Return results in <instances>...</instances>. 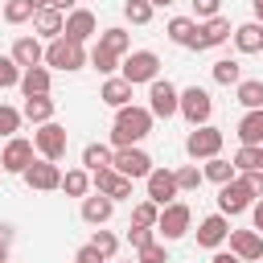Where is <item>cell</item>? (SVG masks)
Returning a JSON list of instances; mask_svg holds the SVG:
<instances>
[{"label": "cell", "instance_id": "cell-1", "mask_svg": "<svg viewBox=\"0 0 263 263\" xmlns=\"http://www.w3.org/2000/svg\"><path fill=\"white\" fill-rule=\"evenodd\" d=\"M152 111L148 107H119V115H115V132H111V144L115 148H132V144H140L148 132H152Z\"/></svg>", "mask_w": 263, "mask_h": 263}, {"label": "cell", "instance_id": "cell-2", "mask_svg": "<svg viewBox=\"0 0 263 263\" xmlns=\"http://www.w3.org/2000/svg\"><path fill=\"white\" fill-rule=\"evenodd\" d=\"M45 66H53V70H82V66H86V49H82V41L53 37L49 49H45Z\"/></svg>", "mask_w": 263, "mask_h": 263}, {"label": "cell", "instance_id": "cell-3", "mask_svg": "<svg viewBox=\"0 0 263 263\" xmlns=\"http://www.w3.org/2000/svg\"><path fill=\"white\" fill-rule=\"evenodd\" d=\"M148 111L160 115V119L177 115V111H181V90H177L168 78H152V82H148Z\"/></svg>", "mask_w": 263, "mask_h": 263}, {"label": "cell", "instance_id": "cell-4", "mask_svg": "<svg viewBox=\"0 0 263 263\" xmlns=\"http://www.w3.org/2000/svg\"><path fill=\"white\" fill-rule=\"evenodd\" d=\"M189 222H193V214H189V205L185 201H168V205H160V222H156V234L160 238H185L189 234Z\"/></svg>", "mask_w": 263, "mask_h": 263}, {"label": "cell", "instance_id": "cell-5", "mask_svg": "<svg viewBox=\"0 0 263 263\" xmlns=\"http://www.w3.org/2000/svg\"><path fill=\"white\" fill-rule=\"evenodd\" d=\"M255 205V193L247 189V181L242 177H234V181H226V185H218V210L230 218V214H242V210H251Z\"/></svg>", "mask_w": 263, "mask_h": 263}, {"label": "cell", "instance_id": "cell-6", "mask_svg": "<svg viewBox=\"0 0 263 263\" xmlns=\"http://www.w3.org/2000/svg\"><path fill=\"white\" fill-rule=\"evenodd\" d=\"M185 152H189L193 160H210V156H218V152H222V132H218V127H210V123L193 127V132H189V140H185Z\"/></svg>", "mask_w": 263, "mask_h": 263}, {"label": "cell", "instance_id": "cell-7", "mask_svg": "<svg viewBox=\"0 0 263 263\" xmlns=\"http://www.w3.org/2000/svg\"><path fill=\"white\" fill-rule=\"evenodd\" d=\"M90 185H95V193H107L111 201H119V197H132V177H123L115 164H107V168H95V173H90Z\"/></svg>", "mask_w": 263, "mask_h": 263}, {"label": "cell", "instance_id": "cell-8", "mask_svg": "<svg viewBox=\"0 0 263 263\" xmlns=\"http://www.w3.org/2000/svg\"><path fill=\"white\" fill-rule=\"evenodd\" d=\"M156 70H160V58H156L152 49H136V53L123 58V78H127L132 86H136V82H152Z\"/></svg>", "mask_w": 263, "mask_h": 263}, {"label": "cell", "instance_id": "cell-9", "mask_svg": "<svg viewBox=\"0 0 263 263\" xmlns=\"http://www.w3.org/2000/svg\"><path fill=\"white\" fill-rule=\"evenodd\" d=\"M210 111H214V99H210L205 86H189V90H181V115H185L193 127H201V123L210 119Z\"/></svg>", "mask_w": 263, "mask_h": 263}, {"label": "cell", "instance_id": "cell-10", "mask_svg": "<svg viewBox=\"0 0 263 263\" xmlns=\"http://www.w3.org/2000/svg\"><path fill=\"white\" fill-rule=\"evenodd\" d=\"M33 144H37V152L45 156V160H62L66 156V127L62 123H41L37 132H33Z\"/></svg>", "mask_w": 263, "mask_h": 263}, {"label": "cell", "instance_id": "cell-11", "mask_svg": "<svg viewBox=\"0 0 263 263\" xmlns=\"http://www.w3.org/2000/svg\"><path fill=\"white\" fill-rule=\"evenodd\" d=\"M21 177H25L29 189H41V193H45V189H62V168H58V160H45V156L33 160Z\"/></svg>", "mask_w": 263, "mask_h": 263}, {"label": "cell", "instance_id": "cell-12", "mask_svg": "<svg viewBox=\"0 0 263 263\" xmlns=\"http://www.w3.org/2000/svg\"><path fill=\"white\" fill-rule=\"evenodd\" d=\"M33 140H21V136H8V144H4V156H0V168L4 173H25L29 164H33Z\"/></svg>", "mask_w": 263, "mask_h": 263}, {"label": "cell", "instance_id": "cell-13", "mask_svg": "<svg viewBox=\"0 0 263 263\" xmlns=\"http://www.w3.org/2000/svg\"><path fill=\"white\" fill-rule=\"evenodd\" d=\"M230 33H234V29H230V21H226V16H210V21H201V25H197V37H193V45H189V49H214V45H222Z\"/></svg>", "mask_w": 263, "mask_h": 263}, {"label": "cell", "instance_id": "cell-14", "mask_svg": "<svg viewBox=\"0 0 263 263\" xmlns=\"http://www.w3.org/2000/svg\"><path fill=\"white\" fill-rule=\"evenodd\" d=\"M111 164L123 173V177H148L152 173V160H148V152H140V148H115V156H111Z\"/></svg>", "mask_w": 263, "mask_h": 263}, {"label": "cell", "instance_id": "cell-15", "mask_svg": "<svg viewBox=\"0 0 263 263\" xmlns=\"http://www.w3.org/2000/svg\"><path fill=\"white\" fill-rule=\"evenodd\" d=\"M177 193H181V189H177V173H168V168H152V173H148V197H152L156 205H168Z\"/></svg>", "mask_w": 263, "mask_h": 263}, {"label": "cell", "instance_id": "cell-16", "mask_svg": "<svg viewBox=\"0 0 263 263\" xmlns=\"http://www.w3.org/2000/svg\"><path fill=\"white\" fill-rule=\"evenodd\" d=\"M230 251L251 263V259H263V234L259 230H230Z\"/></svg>", "mask_w": 263, "mask_h": 263}, {"label": "cell", "instance_id": "cell-17", "mask_svg": "<svg viewBox=\"0 0 263 263\" xmlns=\"http://www.w3.org/2000/svg\"><path fill=\"white\" fill-rule=\"evenodd\" d=\"M230 238V222H226V214H210V218H201V226H197V242L201 247H222Z\"/></svg>", "mask_w": 263, "mask_h": 263}, {"label": "cell", "instance_id": "cell-18", "mask_svg": "<svg viewBox=\"0 0 263 263\" xmlns=\"http://www.w3.org/2000/svg\"><path fill=\"white\" fill-rule=\"evenodd\" d=\"M33 29L41 33V37H62V29H66V12L62 8H53V4H45L41 12H33Z\"/></svg>", "mask_w": 263, "mask_h": 263}, {"label": "cell", "instance_id": "cell-19", "mask_svg": "<svg viewBox=\"0 0 263 263\" xmlns=\"http://www.w3.org/2000/svg\"><path fill=\"white\" fill-rule=\"evenodd\" d=\"M90 33H95V12H86V8L66 12V29H62V37H70V41H86Z\"/></svg>", "mask_w": 263, "mask_h": 263}, {"label": "cell", "instance_id": "cell-20", "mask_svg": "<svg viewBox=\"0 0 263 263\" xmlns=\"http://www.w3.org/2000/svg\"><path fill=\"white\" fill-rule=\"evenodd\" d=\"M111 214H115V201H111L107 193L82 197V222H90V226H103V222H107Z\"/></svg>", "mask_w": 263, "mask_h": 263}, {"label": "cell", "instance_id": "cell-21", "mask_svg": "<svg viewBox=\"0 0 263 263\" xmlns=\"http://www.w3.org/2000/svg\"><path fill=\"white\" fill-rule=\"evenodd\" d=\"M12 58H16V66H21V70H29V66H41V62H45V49H41V41H37V37H16Z\"/></svg>", "mask_w": 263, "mask_h": 263}, {"label": "cell", "instance_id": "cell-22", "mask_svg": "<svg viewBox=\"0 0 263 263\" xmlns=\"http://www.w3.org/2000/svg\"><path fill=\"white\" fill-rule=\"evenodd\" d=\"M234 45H238V53H259V49H263V25H259V21L238 25V29H234Z\"/></svg>", "mask_w": 263, "mask_h": 263}, {"label": "cell", "instance_id": "cell-23", "mask_svg": "<svg viewBox=\"0 0 263 263\" xmlns=\"http://www.w3.org/2000/svg\"><path fill=\"white\" fill-rule=\"evenodd\" d=\"M99 99H103L107 107H115V111H119V107H127V103H132V82H127V78H107Z\"/></svg>", "mask_w": 263, "mask_h": 263}, {"label": "cell", "instance_id": "cell-24", "mask_svg": "<svg viewBox=\"0 0 263 263\" xmlns=\"http://www.w3.org/2000/svg\"><path fill=\"white\" fill-rule=\"evenodd\" d=\"M238 140L242 144H263V107H255V111H247L242 119H238Z\"/></svg>", "mask_w": 263, "mask_h": 263}, {"label": "cell", "instance_id": "cell-25", "mask_svg": "<svg viewBox=\"0 0 263 263\" xmlns=\"http://www.w3.org/2000/svg\"><path fill=\"white\" fill-rule=\"evenodd\" d=\"M21 90H25V99L49 95V70H45V66H29V70L21 74Z\"/></svg>", "mask_w": 263, "mask_h": 263}, {"label": "cell", "instance_id": "cell-26", "mask_svg": "<svg viewBox=\"0 0 263 263\" xmlns=\"http://www.w3.org/2000/svg\"><path fill=\"white\" fill-rule=\"evenodd\" d=\"M21 115L41 127V123L53 119V99H49V95H33V99H25V111H21Z\"/></svg>", "mask_w": 263, "mask_h": 263}, {"label": "cell", "instance_id": "cell-27", "mask_svg": "<svg viewBox=\"0 0 263 263\" xmlns=\"http://www.w3.org/2000/svg\"><path fill=\"white\" fill-rule=\"evenodd\" d=\"M99 49H107V53L123 58V53L132 49V37H127L123 29H103V33H99Z\"/></svg>", "mask_w": 263, "mask_h": 263}, {"label": "cell", "instance_id": "cell-28", "mask_svg": "<svg viewBox=\"0 0 263 263\" xmlns=\"http://www.w3.org/2000/svg\"><path fill=\"white\" fill-rule=\"evenodd\" d=\"M193 37H197V21H189V16H173V21H168V41L193 45Z\"/></svg>", "mask_w": 263, "mask_h": 263}, {"label": "cell", "instance_id": "cell-29", "mask_svg": "<svg viewBox=\"0 0 263 263\" xmlns=\"http://www.w3.org/2000/svg\"><path fill=\"white\" fill-rule=\"evenodd\" d=\"M214 82H222V86H238V82H242V66H238L234 58H218V62H214Z\"/></svg>", "mask_w": 263, "mask_h": 263}, {"label": "cell", "instance_id": "cell-30", "mask_svg": "<svg viewBox=\"0 0 263 263\" xmlns=\"http://www.w3.org/2000/svg\"><path fill=\"white\" fill-rule=\"evenodd\" d=\"M111 156H115V152H111L107 144H86V148H82V168H90V173H95V168H107Z\"/></svg>", "mask_w": 263, "mask_h": 263}, {"label": "cell", "instance_id": "cell-31", "mask_svg": "<svg viewBox=\"0 0 263 263\" xmlns=\"http://www.w3.org/2000/svg\"><path fill=\"white\" fill-rule=\"evenodd\" d=\"M214 185H226V181H234V160H222V156H210L205 160V168H201Z\"/></svg>", "mask_w": 263, "mask_h": 263}, {"label": "cell", "instance_id": "cell-32", "mask_svg": "<svg viewBox=\"0 0 263 263\" xmlns=\"http://www.w3.org/2000/svg\"><path fill=\"white\" fill-rule=\"evenodd\" d=\"M238 103H242L247 111L263 107V82H259V78H242V82H238Z\"/></svg>", "mask_w": 263, "mask_h": 263}, {"label": "cell", "instance_id": "cell-33", "mask_svg": "<svg viewBox=\"0 0 263 263\" xmlns=\"http://www.w3.org/2000/svg\"><path fill=\"white\" fill-rule=\"evenodd\" d=\"M62 189H66L70 197H86V189H90V173H86V168H70V173L62 177Z\"/></svg>", "mask_w": 263, "mask_h": 263}, {"label": "cell", "instance_id": "cell-34", "mask_svg": "<svg viewBox=\"0 0 263 263\" xmlns=\"http://www.w3.org/2000/svg\"><path fill=\"white\" fill-rule=\"evenodd\" d=\"M156 222H160V205H156L152 197L132 210V226H156Z\"/></svg>", "mask_w": 263, "mask_h": 263}, {"label": "cell", "instance_id": "cell-35", "mask_svg": "<svg viewBox=\"0 0 263 263\" xmlns=\"http://www.w3.org/2000/svg\"><path fill=\"white\" fill-rule=\"evenodd\" d=\"M234 168H242V173H251V168H263V156H259V148H255V144H242V148L234 152Z\"/></svg>", "mask_w": 263, "mask_h": 263}, {"label": "cell", "instance_id": "cell-36", "mask_svg": "<svg viewBox=\"0 0 263 263\" xmlns=\"http://www.w3.org/2000/svg\"><path fill=\"white\" fill-rule=\"evenodd\" d=\"M123 16H127L132 25H148V21H152V0H127V4H123Z\"/></svg>", "mask_w": 263, "mask_h": 263}, {"label": "cell", "instance_id": "cell-37", "mask_svg": "<svg viewBox=\"0 0 263 263\" xmlns=\"http://www.w3.org/2000/svg\"><path fill=\"white\" fill-rule=\"evenodd\" d=\"M90 247H95V251H99L103 259H111V255L119 251V238H115L111 230H95V238H90Z\"/></svg>", "mask_w": 263, "mask_h": 263}, {"label": "cell", "instance_id": "cell-38", "mask_svg": "<svg viewBox=\"0 0 263 263\" xmlns=\"http://www.w3.org/2000/svg\"><path fill=\"white\" fill-rule=\"evenodd\" d=\"M21 66H16V58H0V90L4 86H21Z\"/></svg>", "mask_w": 263, "mask_h": 263}, {"label": "cell", "instance_id": "cell-39", "mask_svg": "<svg viewBox=\"0 0 263 263\" xmlns=\"http://www.w3.org/2000/svg\"><path fill=\"white\" fill-rule=\"evenodd\" d=\"M205 181V173L197 168V164H185V168H177V189H197Z\"/></svg>", "mask_w": 263, "mask_h": 263}, {"label": "cell", "instance_id": "cell-40", "mask_svg": "<svg viewBox=\"0 0 263 263\" xmlns=\"http://www.w3.org/2000/svg\"><path fill=\"white\" fill-rule=\"evenodd\" d=\"M29 16H33V8H29L25 0H8V4H4V21H8V25H25Z\"/></svg>", "mask_w": 263, "mask_h": 263}, {"label": "cell", "instance_id": "cell-41", "mask_svg": "<svg viewBox=\"0 0 263 263\" xmlns=\"http://www.w3.org/2000/svg\"><path fill=\"white\" fill-rule=\"evenodd\" d=\"M16 127H21V111L0 103V136H16Z\"/></svg>", "mask_w": 263, "mask_h": 263}, {"label": "cell", "instance_id": "cell-42", "mask_svg": "<svg viewBox=\"0 0 263 263\" xmlns=\"http://www.w3.org/2000/svg\"><path fill=\"white\" fill-rule=\"evenodd\" d=\"M136 259H140V263H168V251H164V247L152 238L148 247H140V255H136Z\"/></svg>", "mask_w": 263, "mask_h": 263}, {"label": "cell", "instance_id": "cell-43", "mask_svg": "<svg viewBox=\"0 0 263 263\" xmlns=\"http://www.w3.org/2000/svg\"><path fill=\"white\" fill-rule=\"evenodd\" d=\"M115 62H119L115 53H107V49H99V45H95V53H90V66H95L99 74H111V70H115Z\"/></svg>", "mask_w": 263, "mask_h": 263}, {"label": "cell", "instance_id": "cell-44", "mask_svg": "<svg viewBox=\"0 0 263 263\" xmlns=\"http://www.w3.org/2000/svg\"><path fill=\"white\" fill-rule=\"evenodd\" d=\"M152 238H156V226H132V230H127V242H132L136 251H140V247H148Z\"/></svg>", "mask_w": 263, "mask_h": 263}, {"label": "cell", "instance_id": "cell-45", "mask_svg": "<svg viewBox=\"0 0 263 263\" xmlns=\"http://www.w3.org/2000/svg\"><path fill=\"white\" fill-rule=\"evenodd\" d=\"M242 181H247V189H251L255 197H263V168H251V173H242Z\"/></svg>", "mask_w": 263, "mask_h": 263}, {"label": "cell", "instance_id": "cell-46", "mask_svg": "<svg viewBox=\"0 0 263 263\" xmlns=\"http://www.w3.org/2000/svg\"><path fill=\"white\" fill-rule=\"evenodd\" d=\"M193 12L210 21V16H218V0H193Z\"/></svg>", "mask_w": 263, "mask_h": 263}, {"label": "cell", "instance_id": "cell-47", "mask_svg": "<svg viewBox=\"0 0 263 263\" xmlns=\"http://www.w3.org/2000/svg\"><path fill=\"white\" fill-rule=\"evenodd\" d=\"M74 263H107V259H103V255H99L95 247H82V251L74 255Z\"/></svg>", "mask_w": 263, "mask_h": 263}, {"label": "cell", "instance_id": "cell-48", "mask_svg": "<svg viewBox=\"0 0 263 263\" xmlns=\"http://www.w3.org/2000/svg\"><path fill=\"white\" fill-rule=\"evenodd\" d=\"M251 214H255V230L263 234V197H255V205H251Z\"/></svg>", "mask_w": 263, "mask_h": 263}, {"label": "cell", "instance_id": "cell-49", "mask_svg": "<svg viewBox=\"0 0 263 263\" xmlns=\"http://www.w3.org/2000/svg\"><path fill=\"white\" fill-rule=\"evenodd\" d=\"M214 263H242V259H238L234 251H218V255H214Z\"/></svg>", "mask_w": 263, "mask_h": 263}, {"label": "cell", "instance_id": "cell-50", "mask_svg": "<svg viewBox=\"0 0 263 263\" xmlns=\"http://www.w3.org/2000/svg\"><path fill=\"white\" fill-rule=\"evenodd\" d=\"M49 4H53V8H62V12H74V4H78V0H49Z\"/></svg>", "mask_w": 263, "mask_h": 263}, {"label": "cell", "instance_id": "cell-51", "mask_svg": "<svg viewBox=\"0 0 263 263\" xmlns=\"http://www.w3.org/2000/svg\"><path fill=\"white\" fill-rule=\"evenodd\" d=\"M0 242H12V226H0Z\"/></svg>", "mask_w": 263, "mask_h": 263}, {"label": "cell", "instance_id": "cell-52", "mask_svg": "<svg viewBox=\"0 0 263 263\" xmlns=\"http://www.w3.org/2000/svg\"><path fill=\"white\" fill-rule=\"evenodd\" d=\"M25 4H29V8H33V12H41V8H45V4H49V0H25Z\"/></svg>", "mask_w": 263, "mask_h": 263}, {"label": "cell", "instance_id": "cell-53", "mask_svg": "<svg viewBox=\"0 0 263 263\" xmlns=\"http://www.w3.org/2000/svg\"><path fill=\"white\" fill-rule=\"evenodd\" d=\"M251 4H255V21L263 25V0H251Z\"/></svg>", "mask_w": 263, "mask_h": 263}, {"label": "cell", "instance_id": "cell-54", "mask_svg": "<svg viewBox=\"0 0 263 263\" xmlns=\"http://www.w3.org/2000/svg\"><path fill=\"white\" fill-rule=\"evenodd\" d=\"M0 263H8V242H0Z\"/></svg>", "mask_w": 263, "mask_h": 263}, {"label": "cell", "instance_id": "cell-55", "mask_svg": "<svg viewBox=\"0 0 263 263\" xmlns=\"http://www.w3.org/2000/svg\"><path fill=\"white\" fill-rule=\"evenodd\" d=\"M168 4H173V0H152V8H168Z\"/></svg>", "mask_w": 263, "mask_h": 263}, {"label": "cell", "instance_id": "cell-56", "mask_svg": "<svg viewBox=\"0 0 263 263\" xmlns=\"http://www.w3.org/2000/svg\"><path fill=\"white\" fill-rule=\"evenodd\" d=\"M0 16H4V4H0Z\"/></svg>", "mask_w": 263, "mask_h": 263}, {"label": "cell", "instance_id": "cell-57", "mask_svg": "<svg viewBox=\"0 0 263 263\" xmlns=\"http://www.w3.org/2000/svg\"><path fill=\"white\" fill-rule=\"evenodd\" d=\"M127 263H140V259H127Z\"/></svg>", "mask_w": 263, "mask_h": 263}, {"label": "cell", "instance_id": "cell-58", "mask_svg": "<svg viewBox=\"0 0 263 263\" xmlns=\"http://www.w3.org/2000/svg\"><path fill=\"white\" fill-rule=\"evenodd\" d=\"M259 156H263V144H259Z\"/></svg>", "mask_w": 263, "mask_h": 263}]
</instances>
